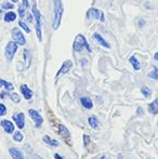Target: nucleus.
<instances>
[{
	"mask_svg": "<svg viewBox=\"0 0 158 159\" xmlns=\"http://www.w3.org/2000/svg\"><path fill=\"white\" fill-rule=\"evenodd\" d=\"M63 3H62L61 0H55L54 1V10H53V24L52 27L53 30H59L60 25H61L62 22V15H63Z\"/></svg>",
	"mask_w": 158,
	"mask_h": 159,
	"instance_id": "f257e3e1",
	"label": "nucleus"
},
{
	"mask_svg": "<svg viewBox=\"0 0 158 159\" xmlns=\"http://www.w3.org/2000/svg\"><path fill=\"white\" fill-rule=\"evenodd\" d=\"M33 14H34L35 17V21H36V34H37V37H38V40L41 41L42 40V15L41 13L39 12V10L37 9V4L36 2H34L33 4Z\"/></svg>",
	"mask_w": 158,
	"mask_h": 159,
	"instance_id": "f03ea898",
	"label": "nucleus"
},
{
	"mask_svg": "<svg viewBox=\"0 0 158 159\" xmlns=\"http://www.w3.org/2000/svg\"><path fill=\"white\" fill-rule=\"evenodd\" d=\"M84 48H86L89 52H91V51H92V50H91V47L89 46V43L87 42L86 37H84V35H77L76 38H75L73 49H74V51H76V52H79V51H81Z\"/></svg>",
	"mask_w": 158,
	"mask_h": 159,
	"instance_id": "7ed1b4c3",
	"label": "nucleus"
},
{
	"mask_svg": "<svg viewBox=\"0 0 158 159\" xmlns=\"http://www.w3.org/2000/svg\"><path fill=\"white\" fill-rule=\"evenodd\" d=\"M87 19L88 20H97L100 22H105V15H104L103 11H101L100 9L91 8L87 11Z\"/></svg>",
	"mask_w": 158,
	"mask_h": 159,
	"instance_id": "20e7f679",
	"label": "nucleus"
},
{
	"mask_svg": "<svg viewBox=\"0 0 158 159\" xmlns=\"http://www.w3.org/2000/svg\"><path fill=\"white\" fill-rule=\"evenodd\" d=\"M11 35H12L13 41H14L16 44H19V46H24V44L26 43L25 37H24V35L22 34V32L17 27L13 28L12 32H11Z\"/></svg>",
	"mask_w": 158,
	"mask_h": 159,
	"instance_id": "39448f33",
	"label": "nucleus"
},
{
	"mask_svg": "<svg viewBox=\"0 0 158 159\" xmlns=\"http://www.w3.org/2000/svg\"><path fill=\"white\" fill-rule=\"evenodd\" d=\"M17 50V44L14 41H10L6 47V51H4V54L8 61H12V59L14 57V54L16 53Z\"/></svg>",
	"mask_w": 158,
	"mask_h": 159,
	"instance_id": "423d86ee",
	"label": "nucleus"
},
{
	"mask_svg": "<svg viewBox=\"0 0 158 159\" xmlns=\"http://www.w3.org/2000/svg\"><path fill=\"white\" fill-rule=\"evenodd\" d=\"M28 114H29L30 118L34 120V122H35V125H36L37 128H40L42 126V124H43V119H42L41 115H40L38 111H35V109H29Z\"/></svg>",
	"mask_w": 158,
	"mask_h": 159,
	"instance_id": "0eeeda50",
	"label": "nucleus"
},
{
	"mask_svg": "<svg viewBox=\"0 0 158 159\" xmlns=\"http://www.w3.org/2000/svg\"><path fill=\"white\" fill-rule=\"evenodd\" d=\"M13 120L19 129H23L25 127V115L23 113H15L13 115Z\"/></svg>",
	"mask_w": 158,
	"mask_h": 159,
	"instance_id": "6e6552de",
	"label": "nucleus"
},
{
	"mask_svg": "<svg viewBox=\"0 0 158 159\" xmlns=\"http://www.w3.org/2000/svg\"><path fill=\"white\" fill-rule=\"evenodd\" d=\"M72 67H73V62H72V61H70V60L65 61L63 64H62V66H61V68L59 69V71H57L56 77H60V76L67 74L68 71L70 70V68H72Z\"/></svg>",
	"mask_w": 158,
	"mask_h": 159,
	"instance_id": "1a4fd4ad",
	"label": "nucleus"
},
{
	"mask_svg": "<svg viewBox=\"0 0 158 159\" xmlns=\"http://www.w3.org/2000/svg\"><path fill=\"white\" fill-rule=\"evenodd\" d=\"M0 125H1V127L3 128V130L7 132V133L11 134V133H13V132H14V125H13L10 120H7V119L1 120Z\"/></svg>",
	"mask_w": 158,
	"mask_h": 159,
	"instance_id": "9d476101",
	"label": "nucleus"
},
{
	"mask_svg": "<svg viewBox=\"0 0 158 159\" xmlns=\"http://www.w3.org/2000/svg\"><path fill=\"white\" fill-rule=\"evenodd\" d=\"M21 92H22V94H23V96H24V98H25V100H27V101L32 100L33 91L30 90V89L28 88L26 84H22V86H21Z\"/></svg>",
	"mask_w": 158,
	"mask_h": 159,
	"instance_id": "9b49d317",
	"label": "nucleus"
},
{
	"mask_svg": "<svg viewBox=\"0 0 158 159\" xmlns=\"http://www.w3.org/2000/svg\"><path fill=\"white\" fill-rule=\"evenodd\" d=\"M9 153H10L11 157L13 159H25L23 153H22L21 151H19L17 148H15V147H11V148L9 149Z\"/></svg>",
	"mask_w": 158,
	"mask_h": 159,
	"instance_id": "f8f14e48",
	"label": "nucleus"
},
{
	"mask_svg": "<svg viewBox=\"0 0 158 159\" xmlns=\"http://www.w3.org/2000/svg\"><path fill=\"white\" fill-rule=\"evenodd\" d=\"M93 38H94V39H97V41L99 42V43L101 44V46H103L104 48H106V49H110L111 48L110 43H108V42L106 41V40L104 39V38L102 37V36L100 35V34L94 33V34H93Z\"/></svg>",
	"mask_w": 158,
	"mask_h": 159,
	"instance_id": "ddd939ff",
	"label": "nucleus"
},
{
	"mask_svg": "<svg viewBox=\"0 0 158 159\" xmlns=\"http://www.w3.org/2000/svg\"><path fill=\"white\" fill-rule=\"evenodd\" d=\"M148 113L153 114V115H157L158 114V98H155L152 103H150L147 106Z\"/></svg>",
	"mask_w": 158,
	"mask_h": 159,
	"instance_id": "4468645a",
	"label": "nucleus"
},
{
	"mask_svg": "<svg viewBox=\"0 0 158 159\" xmlns=\"http://www.w3.org/2000/svg\"><path fill=\"white\" fill-rule=\"evenodd\" d=\"M59 132H60V135H61L63 139H65V140H70V132L68 131V129L64 126V125H60L59 126Z\"/></svg>",
	"mask_w": 158,
	"mask_h": 159,
	"instance_id": "2eb2a0df",
	"label": "nucleus"
},
{
	"mask_svg": "<svg viewBox=\"0 0 158 159\" xmlns=\"http://www.w3.org/2000/svg\"><path fill=\"white\" fill-rule=\"evenodd\" d=\"M80 103L81 105L87 109H91L93 107V102L90 98H87V96H84V98H80Z\"/></svg>",
	"mask_w": 158,
	"mask_h": 159,
	"instance_id": "dca6fc26",
	"label": "nucleus"
},
{
	"mask_svg": "<svg viewBox=\"0 0 158 159\" xmlns=\"http://www.w3.org/2000/svg\"><path fill=\"white\" fill-rule=\"evenodd\" d=\"M28 7H29V4H28L27 0H23V2H22V6L19 8V15H20V16H21V17L25 16V12H26V10H27Z\"/></svg>",
	"mask_w": 158,
	"mask_h": 159,
	"instance_id": "f3484780",
	"label": "nucleus"
},
{
	"mask_svg": "<svg viewBox=\"0 0 158 159\" xmlns=\"http://www.w3.org/2000/svg\"><path fill=\"white\" fill-rule=\"evenodd\" d=\"M43 142L47 143L48 145H50V146H53V147L59 146V142H57L56 140H53V139H51L50 136H48V135L43 136Z\"/></svg>",
	"mask_w": 158,
	"mask_h": 159,
	"instance_id": "a211bd4d",
	"label": "nucleus"
},
{
	"mask_svg": "<svg viewBox=\"0 0 158 159\" xmlns=\"http://www.w3.org/2000/svg\"><path fill=\"white\" fill-rule=\"evenodd\" d=\"M15 20H16V14H15L14 12H7L6 14H4V22H7V23H10V22H14Z\"/></svg>",
	"mask_w": 158,
	"mask_h": 159,
	"instance_id": "6ab92c4d",
	"label": "nucleus"
},
{
	"mask_svg": "<svg viewBox=\"0 0 158 159\" xmlns=\"http://www.w3.org/2000/svg\"><path fill=\"white\" fill-rule=\"evenodd\" d=\"M129 62H130L131 65L133 66L134 70H140V68H141V65H140V62L138 61V59L134 57V55L130 57V59H129Z\"/></svg>",
	"mask_w": 158,
	"mask_h": 159,
	"instance_id": "aec40b11",
	"label": "nucleus"
},
{
	"mask_svg": "<svg viewBox=\"0 0 158 159\" xmlns=\"http://www.w3.org/2000/svg\"><path fill=\"white\" fill-rule=\"evenodd\" d=\"M0 87H3L7 90V92H8V91H12L13 89H14V87H13V84H11V82H8L3 79H0Z\"/></svg>",
	"mask_w": 158,
	"mask_h": 159,
	"instance_id": "412c9836",
	"label": "nucleus"
},
{
	"mask_svg": "<svg viewBox=\"0 0 158 159\" xmlns=\"http://www.w3.org/2000/svg\"><path fill=\"white\" fill-rule=\"evenodd\" d=\"M88 122H89V125H90V127L93 128V129H97V128L99 127V120L97 119L95 116H91V117H89Z\"/></svg>",
	"mask_w": 158,
	"mask_h": 159,
	"instance_id": "4be33fe9",
	"label": "nucleus"
},
{
	"mask_svg": "<svg viewBox=\"0 0 158 159\" xmlns=\"http://www.w3.org/2000/svg\"><path fill=\"white\" fill-rule=\"evenodd\" d=\"M24 57H25V64L26 67H28L30 65V61H32V57H30V53L27 49L24 50Z\"/></svg>",
	"mask_w": 158,
	"mask_h": 159,
	"instance_id": "5701e85b",
	"label": "nucleus"
},
{
	"mask_svg": "<svg viewBox=\"0 0 158 159\" xmlns=\"http://www.w3.org/2000/svg\"><path fill=\"white\" fill-rule=\"evenodd\" d=\"M148 77L154 80H158V68L156 66H153V69L151 73H148Z\"/></svg>",
	"mask_w": 158,
	"mask_h": 159,
	"instance_id": "b1692460",
	"label": "nucleus"
},
{
	"mask_svg": "<svg viewBox=\"0 0 158 159\" xmlns=\"http://www.w3.org/2000/svg\"><path fill=\"white\" fill-rule=\"evenodd\" d=\"M23 139H24V136H23V134H22V132H20V131L14 132V134H13V140H14L15 142H22Z\"/></svg>",
	"mask_w": 158,
	"mask_h": 159,
	"instance_id": "393cba45",
	"label": "nucleus"
},
{
	"mask_svg": "<svg viewBox=\"0 0 158 159\" xmlns=\"http://www.w3.org/2000/svg\"><path fill=\"white\" fill-rule=\"evenodd\" d=\"M141 92L145 98H150V96L152 95V90H151L148 87H143V88L141 89Z\"/></svg>",
	"mask_w": 158,
	"mask_h": 159,
	"instance_id": "a878e982",
	"label": "nucleus"
},
{
	"mask_svg": "<svg viewBox=\"0 0 158 159\" xmlns=\"http://www.w3.org/2000/svg\"><path fill=\"white\" fill-rule=\"evenodd\" d=\"M10 98L14 103H20V102H21V98H20V95L17 94V93H12V94H10Z\"/></svg>",
	"mask_w": 158,
	"mask_h": 159,
	"instance_id": "bb28decb",
	"label": "nucleus"
},
{
	"mask_svg": "<svg viewBox=\"0 0 158 159\" xmlns=\"http://www.w3.org/2000/svg\"><path fill=\"white\" fill-rule=\"evenodd\" d=\"M19 25L21 26L22 28H23L24 30H25L26 33H30V28L28 27V25L26 23H24V22H22V21H20L19 22Z\"/></svg>",
	"mask_w": 158,
	"mask_h": 159,
	"instance_id": "cd10ccee",
	"label": "nucleus"
},
{
	"mask_svg": "<svg viewBox=\"0 0 158 159\" xmlns=\"http://www.w3.org/2000/svg\"><path fill=\"white\" fill-rule=\"evenodd\" d=\"M7 114V107L4 104H0V117L4 116Z\"/></svg>",
	"mask_w": 158,
	"mask_h": 159,
	"instance_id": "c85d7f7f",
	"label": "nucleus"
},
{
	"mask_svg": "<svg viewBox=\"0 0 158 159\" xmlns=\"http://www.w3.org/2000/svg\"><path fill=\"white\" fill-rule=\"evenodd\" d=\"M89 143H90V136L87 135V134H84V146L87 147L89 145Z\"/></svg>",
	"mask_w": 158,
	"mask_h": 159,
	"instance_id": "c756f323",
	"label": "nucleus"
},
{
	"mask_svg": "<svg viewBox=\"0 0 158 159\" xmlns=\"http://www.w3.org/2000/svg\"><path fill=\"white\" fill-rule=\"evenodd\" d=\"M2 7H3V9H13L14 8V6H13L12 3H9V2H4Z\"/></svg>",
	"mask_w": 158,
	"mask_h": 159,
	"instance_id": "7c9ffc66",
	"label": "nucleus"
},
{
	"mask_svg": "<svg viewBox=\"0 0 158 159\" xmlns=\"http://www.w3.org/2000/svg\"><path fill=\"white\" fill-rule=\"evenodd\" d=\"M9 93L7 92V91H4V92H1L0 93V98H6V96H8Z\"/></svg>",
	"mask_w": 158,
	"mask_h": 159,
	"instance_id": "2f4dec72",
	"label": "nucleus"
},
{
	"mask_svg": "<svg viewBox=\"0 0 158 159\" xmlns=\"http://www.w3.org/2000/svg\"><path fill=\"white\" fill-rule=\"evenodd\" d=\"M137 113L140 114V115H143V109H142L141 107H139V108H138V111H137Z\"/></svg>",
	"mask_w": 158,
	"mask_h": 159,
	"instance_id": "473e14b6",
	"label": "nucleus"
},
{
	"mask_svg": "<svg viewBox=\"0 0 158 159\" xmlns=\"http://www.w3.org/2000/svg\"><path fill=\"white\" fill-rule=\"evenodd\" d=\"M54 158L55 159H64L61 155H59V154H54Z\"/></svg>",
	"mask_w": 158,
	"mask_h": 159,
	"instance_id": "72a5a7b5",
	"label": "nucleus"
},
{
	"mask_svg": "<svg viewBox=\"0 0 158 159\" xmlns=\"http://www.w3.org/2000/svg\"><path fill=\"white\" fill-rule=\"evenodd\" d=\"M154 59L156 60V61H158V52H157V53H155V55H154Z\"/></svg>",
	"mask_w": 158,
	"mask_h": 159,
	"instance_id": "f704fd0d",
	"label": "nucleus"
},
{
	"mask_svg": "<svg viewBox=\"0 0 158 159\" xmlns=\"http://www.w3.org/2000/svg\"><path fill=\"white\" fill-rule=\"evenodd\" d=\"M100 159H108V157H106V156H103V157H101Z\"/></svg>",
	"mask_w": 158,
	"mask_h": 159,
	"instance_id": "c9c22d12",
	"label": "nucleus"
},
{
	"mask_svg": "<svg viewBox=\"0 0 158 159\" xmlns=\"http://www.w3.org/2000/svg\"><path fill=\"white\" fill-rule=\"evenodd\" d=\"M12 2H14V3H16V2H19V0H11Z\"/></svg>",
	"mask_w": 158,
	"mask_h": 159,
	"instance_id": "e433bc0d",
	"label": "nucleus"
}]
</instances>
